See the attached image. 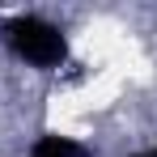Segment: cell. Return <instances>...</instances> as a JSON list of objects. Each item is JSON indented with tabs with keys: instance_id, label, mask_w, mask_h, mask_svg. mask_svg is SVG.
<instances>
[{
	"instance_id": "obj_1",
	"label": "cell",
	"mask_w": 157,
	"mask_h": 157,
	"mask_svg": "<svg viewBox=\"0 0 157 157\" xmlns=\"http://www.w3.org/2000/svg\"><path fill=\"white\" fill-rule=\"evenodd\" d=\"M0 38H4V47L17 59H26L30 68H43V72H51V68H59L68 59L64 30L51 26V21H43V17H30V13L4 17L0 21Z\"/></svg>"
},
{
	"instance_id": "obj_2",
	"label": "cell",
	"mask_w": 157,
	"mask_h": 157,
	"mask_svg": "<svg viewBox=\"0 0 157 157\" xmlns=\"http://www.w3.org/2000/svg\"><path fill=\"white\" fill-rule=\"evenodd\" d=\"M30 157H89V144H81L72 136H59V132H47L30 144Z\"/></svg>"
},
{
	"instance_id": "obj_3",
	"label": "cell",
	"mask_w": 157,
	"mask_h": 157,
	"mask_svg": "<svg viewBox=\"0 0 157 157\" xmlns=\"http://www.w3.org/2000/svg\"><path fill=\"white\" fill-rule=\"evenodd\" d=\"M140 157H157V149H153V153H140Z\"/></svg>"
}]
</instances>
